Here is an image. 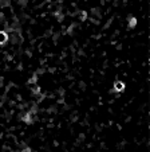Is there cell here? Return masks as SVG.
I'll use <instances>...</instances> for the list:
<instances>
[{"label": "cell", "instance_id": "6da1fadb", "mask_svg": "<svg viewBox=\"0 0 150 152\" xmlns=\"http://www.w3.org/2000/svg\"><path fill=\"white\" fill-rule=\"evenodd\" d=\"M114 90L118 92V93H119V92H123V90H125V84L121 81H117L115 84H114Z\"/></svg>", "mask_w": 150, "mask_h": 152}, {"label": "cell", "instance_id": "7a4b0ae2", "mask_svg": "<svg viewBox=\"0 0 150 152\" xmlns=\"http://www.w3.org/2000/svg\"><path fill=\"white\" fill-rule=\"evenodd\" d=\"M137 24V19H135L134 16H131V19L129 18V28H133Z\"/></svg>", "mask_w": 150, "mask_h": 152}, {"label": "cell", "instance_id": "3957f363", "mask_svg": "<svg viewBox=\"0 0 150 152\" xmlns=\"http://www.w3.org/2000/svg\"><path fill=\"white\" fill-rule=\"evenodd\" d=\"M7 40V34L4 31H0V43H4Z\"/></svg>", "mask_w": 150, "mask_h": 152}]
</instances>
